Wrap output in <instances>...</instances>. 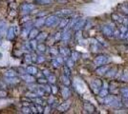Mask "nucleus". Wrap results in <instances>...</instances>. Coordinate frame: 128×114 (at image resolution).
I'll return each instance as SVG.
<instances>
[{
	"instance_id": "nucleus-1",
	"label": "nucleus",
	"mask_w": 128,
	"mask_h": 114,
	"mask_svg": "<svg viewBox=\"0 0 128 114\" xmlns=\"http://www.w3.org/2000/svg\"><path fill=\"white\" fill-rule=\"evenodd\" d=\"M74 87L80 93H82L85 91V85L80 79H76L75 81H74Z\"/></svg>"
},
{
	"instance_id": "nucleus-2",
	"label": "nucleus",
	"mask_w": 128,
	"mask_h": 114,
	"mask_svg": "<svg viewBox=\"0 0 128 114\" xmlns=\"http://www.w3.org/2000/svg\"><path fill=\"white\" fill-rule=\"evenodd\" d=\"M107 61H108V57H107V56H105V55H98V56H96V58H95V60H94V64L96 66L100 67V66L106 64Z\"/></svg>"
},
{
	"instance_id": "nucleus-3",
	"label": "nucleus",
	"mask_w": 128,
	"mask_h": 114,
	"mask_svg": "<svg viewBox=\"0 0 128 114\" xmlns=\"http://www.w3.org/2000/svg\"><path fill=\"white\" fill-rule=\"evenodd\" d=\"M58 23V18L56 15H50L46 18V21H45L46 26H48V27H53L54 25H56Z\"/></svg>"
},
{
	"instance_id": "nucleus-4",
	"label": "nucleus",
	"mask_w": 128,
	"mask_h": 114,
	"mask_svg": "<svg viewBox=\"0 0 128 114\" xmlns=\"http://www.w3.org/2000/svg\"><path fill=\"white\" fill-rule=\"evenodd\" d=\"M102 33L104 34V35H106V36H109V37H111L114 35V31H113V29L110 26H102Z\"/></svg>"
},
{
	"instance_id": "nucleus-5",
	"label": "nucleus",
	"mask_w": 128,
	"mask_h": 114,
	"mask_svg": "<svg viewBox=\"0 0 128 114\" xmlns=\"http://www.w3.org/2000/svg\"><path fill=\"white\" fill-rule=\"evenodd\" d=\"M102 81L100 80H98V79H96V80H94V81H92L91 83V87L93 88V90L95 91V92H98V89L102 87Z\"/></svg>"
},
{
	"instance_id": "nucleus-6",
	"label": "nucleus",
	"mask_w": 128,
	"mask_h": 114,
	"mask_svg": "<svg viewBox=\"0 0 128 114\" xmlns=\"http://www.w3.org/2000/svg\"><path fill=\"white\" fill-rule=\"evenodd\" d=\"M85 23H86L85 19H78V21L76 22V25L74 26V29H75L76 31H80V29H82V28L85 26Z\"/></svg>"
},
{
	"instance_id": "nucleus-7",
	"label": "nucleus",
	"mask_w": 128,
	"mask_h": 114,
	"mask_svg": "<svg viewBox=\"0 0 128 114\" xmlns=\"http://www.w3.org/2000/svg\"><path fill=\"white\" fill-rule=\"evenodd\" d=\"M34 6L32 5V4H24V5H22L21 7V10L23 12H30L32 10H34Z\"/></svg>"
},
{
	"instance_id": "nucleus-8",
	"label": "nucleus",
	"mask_w": 128,
	"mask_h": 114,
	"mask_svg": "<svg viewBox=\"0 0 128 114\" xmlns=\"http://www.w3.org/2000/svg\"><path fill=\"white\" fill-rule=\"evenodd\" d=\"M108 70H109V67H108V66L102 65V66H100V68H98V69L96 70V73L102 75V74H104V73L108 72Z\"/></svg>"
},
{
	"instance_id": "nucleus-9",
	"label": "nucleus",
	"mask_w": 128,
	"mask_h": 114,
	"mask_svg": "<svg viewBox=\"0 0 128 114\" xmlns=\"http://www.w3.org/2000/svg\"><path fill=\"white\" fill-rule=\"evenodd\" d=\"M7 30V23L5 21H0V37L5 34Z\"/></svg>"
},
{
	"instance_id": "nucleus-10",
	"label": "nucleus",
	"mask_w": 128,
	"mask_h": 114,
	"mask_svg": "<svg viewBox=\"0 0 128 114\" xmlns=\"http://www.w3.org/2000/svg\"><path fill=\"white\" fill-rule=\"evenodd\" d=\"M14 30H16V29L14 27L10 28V29L8 30V33H7V39H8V40H12V38L14 37V34H16Z\"/></svg>"
},
{
	"instance_id": "nucleus-11",
	"label": "nucleus",
	"mask_w": 128,
	"mask_h": 114,
	"mask_svg": "<svg viewBox=\"0 0 128 114\" xmlns=\"http://www.w3.org/2000/svg\"><path fill=\"white\" fill-rule=\"evenodd\" d=\"M21 77L23 80H25V81L28 82V83H32V82L34 81V77L32 74H30V73H28L26 75H22Z\"/></svg>"
},
{
	"instance_id": "nucleus-12",
	"label": "nucleus",
	"mask_w": 128,
	"mask_h": 114,
	"mask_svg": "<svg viewBox=\"0 0 128 114\" xmlns=\"http://www.w3.org/2000/svg\"><path fill=\"white\" fill-rule=\"evenodd\" d=\"M27 72L30 73V74H32V75H34L38 72V69L36 67H34V66H29L27 68Z\"/></svg>"
},
{
	"instance_id": "nucleus-13",
	"label": "nucleus",
	"mask_w": 128,
	"mask_h": 114,
	"mask_svg": "<svg viewBox=\"0 0 128 114\" xmlns=\"http://www.w3.org/2000/svg\"><path fill=\"white\" fill-rule=\"evenodd\" d=\"M70 105H71L70 102H66V103L60 105L58 107V110L59 111H65V110H67L70 108Z\"/></svg>"
},
{
	"instance_id": "nucleus-14",
	"label": "nucleus",
	"mask_w": 128,
	"mask_h": 114,
	"mask_svg": "<svg viewBox=\"0 0 128 114\" xmlns=\"http://www.w3.org/2000/svg\"><path fill=\"white\" fill-rule=\"evenodd\" d=\"M62 96L64 99H68L70 96V89L67 87H64L62 88Z\"/></svg>"
},
{
	"instance_id": "nucleus-15",
	"label": "nucleus",
	"mask_w": 128,
	"mask_h": 114,
	"mask_svg": "<svg viewBox=\"0 0 128 114\" xmlns=\"http://www.w3.org/2000/svg\"><path fill=\"white\" fill-rule=\"evenodd\" d=\"M84 109H85L87 111H89V112H94L95 107H94L93 105H91L90 103H85L84 104Z\"/></svg>"
},
{
	"instance_id": "nucleus-16",
	"label": "nucleus",
	"mask_w": 128,
	"mask_h": 114,
	"mask_svg": "<svg viewBox=\"0 0 128 114\" xmlns=\"http://www.w3.org/2000/svg\"><path fill=\"white\" fill-rule=\"evenodd\" d=\"M38 34V29H32L31 30V32L29 33V37L31 38V39H34V37H36Z\"/></svg>"
},
{
	"instance_id": "nucleus-17",
	"label": "nucleus",
	"mask_w": 128,
	"mask_h": 114,
	"mask_svg": "<svg viewBox=\"0 0 128 114\" xmlns=\"http://www.w3.org/2000/svg\"><path fill=\"white\" fill-rule=\"evenodd\" d=\"M98 95L100 96V97H106L107 95H108V89H107L106 87H103L102 89H100V91L98 92Z\"/></svg>"
},
{
	"instance_id": "nucleus-18",
	"label": "nucleus",
	"mask_w": 128,
	"mask_h": 114,
	"mask_svg": "<svg viewBox=\"0 0 128 114\" xmlns=\"http://www.w3.org/2000/svg\"><path fill=\"white\" fill-rule=\"evenodd\" d=\"M45 21H46V18H39L38 21L36 22V24H34V26L36 27H41L43 24L45 23Z\"/></svg>"
},
{
	"instance_id": "nucleus-19",
	"label": "nucleus",
	"mask_w": 128,
	"mask_h": 114,
	"mask_svg": "<svg viewBox=\"0 0 128 114\" xmlns=\"http://www.w3.org/2000/svg\"><path fill=\"white\" fill-rule=\"evenodd\" d=\"M120 93L124 98H128V87H123L120 89Z\"/></svg>"
},
{
	"instance_id": "nucleus-20",
	"label": "nucleus",
	"mask_w": 128,
	"mask_h": 114,
	"mask_svg": "<svg viewBox=\"0 0 128 114\" xmlns=\"http://www.w3.org/2000/svg\"><path fill=\"white\" fill-rule=\"evenodd\" d=\"M70 37H71V34H70L69 32H65V33L62 34L61 39H62V40H64V41H67V40H69Z\"/></svg>"
},
{
	"instance_id": "nucleus-21",
	"label": "nucleus",
	"mask_w": 128,
	"mask_h": 114,
	"mask_svg": "<svg viewBox=\"0 0 128 114\" xmlns=\"http://www.w3.org/2000/svg\"><path fill=\"white\" fill-rule=\"evenodd\" d=\"M72 11L70 10H63V11H60L59 12H58V15H68V14H71Z\"/></svg>"
},
{
	"instance_id": "nucleus-22",
	"label": "nucleus",
	"mask_w": 128,
	"mask_h": 114,
	"mask_svg": "<svg viewBox=\"0 0 128 114\" xmlns=\"http://www.w3.org/2000/svg\"><path fill=\"white\" fill-rule=\"evenodd\" d=\"M30 30H31V28H30V27H26V28H25V29L23 30V32H22V36H23V37H26L27 35L30 33V32H31Z\"/></svg>"
},
{
	"instance_id": "nucleus-23",
	"label": "nucleus",
	"mask_w": 128,
	"mask_h": 114,
	"mask_svg": "<svg viewBox=\"0 0 128 114\" xmlns=\"http://www.w3.org/2000/svg\"><path fill=\"white\" fill-rule=\"evenodd\" d=\"M62 82L65 84V86H69V85H70V80H69V78H68V76H67V75L62 76Z\"/></svg>"
},
{
	"instance_id": "nucleus-24",
	"label": "nucleus",
	"mask_w": 128,
	"mask_h": 114,
	"mask_svg": "<svg viewBox=\"0 0 128 114\" xmlns=\"http://www.w3.org/2000/svg\"><path fill=\"white\" fill-rule=\"evenodd\" d=\"M4 74H5V76H7V77H16V72L12 71H7V72H5Z\"/></svg>"
},
{
	"instance_id": "nucleus-25",
	"label": "nucleus",
	"mask_w": 128,
	"mask_h": 114,
	"mask_svg": "<svg viewBox=\"0 0 128 114\" xmlns=\"http://www.w3.org/2000/svg\"><path fill=\"white\" fill-rule=\"evenodd\" d=\"M47 78H48V81L50 82V83H52V84H54V83H56V76L54 75H52V74H50L49 76H47Z\"/></svg>"
},
{
	"instance_id": "nucleus-26",
	"label": "nucleus",
	"mask_w": 128,
	"mask_h": 114,
	"mask_svg": "<svg viewBox=\"0 0 128 114\" xmlns=\"http://www.w3.org/2000/svg\"><path fill=\"white\" fill-rule=\"evenodd\" d=\"M68 22H69V19H63L62 21L60 22V24H59V27L60 28H64L67 26V24H68Z\"/></svg>"
},
{
	"instance_id": "nucleus-27",
	"label": "nucleus",
	"mask_w": 128,
	"mask_h": 114,
	"mask_svg": "<svg viewBox=\"0 0 128 114\" xmlns=\"http://www.w3.org/2000/svg\"><path fill=\"white\" fill-rule=\"evenodd\" d=\"M60 53L63 54L64 56H66V55H69L70 51L68 49H63V48H62V49H60Z\"/></svg>"
},
{
	"instance_id": "nucleus-28",
	"label": "nucleus",
	"mask_w": 128,
	"mask_h": 114,
	"mask_svg": "<svg viewBox=\"0 0 128 114\" xmlns=\"http://www.w3.org/2000/svg\"><path fill=\"white\" fill-rule=\"evenodd\" d=\"M47 37V33H41V34H40V35H38V36H36V38H38V40H39V41H40V40H41V41H43V40H44V39H45V38Z\"/></svg>"
},
{
	"instance_id": "nucleus-29",
	"label": "nucleus",
	"mask_w": 128,
	"mask_h": 114,
	"mask_svg": "<svg viewBox=\"0 0 128 114\" xmlns=\"http://www.w3.org/2000/svg\"><path fill=\"white\" fill-rule=\"evenodd\" d=\"M78 57H80V54L78 52H73L72 53V59L74 60V61H76V60L78 59Z\"/></svg>"
},
{
	"instance_id": "nucleus-30",
	"label": "nucleus",
	"mask_w": 128,
	"mask_h": 114,
	"mask_svg": "<svg viewBox=\"0 0 128 114\" xmlns=\"http://www.w3.org/2000/svg\"><path fill=\"white\" fill-rule=\"evenodd\" d=\"M67 66H68L69 68H72V67L74 66V60L72 59V58L67 60Z\"/></svg>"
},
{
	"instance_id": "nucleus-31",
	"label": "nucleus",
	"mask_w": 128,
	"mask_h": 114,
	"mask_svg": "<svg viewBox=\"0 0 128 114\" xmlns=\"http://www.w3.org/2000/svg\"><path fill=\"white\" fill-rule=\"evenodd\" d=\"M6 80H7V82H9V83H16L17 82V80H16V78H14V77H8Z\"/></svg>"
},
{
	"instance_id": "nucleus-32",
	"label": "nucleus",
	"mask_w": 128,
	"mask_h": 114,
	"mask_svg": "<svg viewBox=\"0 0 128 114\" xmlns=\"http://www.w3.org/2000/svg\"><path fill=\"white\" fill-rule=\"evenodd\" d=\"M122 80H123V81H128V71H124L122 77Z\"/></svg>"
},
{
	"instance_id": "nucleus-33",
	"label": "nucleus",
	"mask_w": 128,
	"mask_h": 114,
	"mask_svg": "<svg viewBox=\"0 0 128 114\" xmlns=\"http://www.w3.org/2000/svg\"><path fill=\"white\" fill-rule=\"evenodd\" d=\"M38 49L39 50V51L43 52V51H45V46H44L43 44H41V45H38Z\"/></svg>"
},
{
	"instance_id": "nucleus-34",
	"label": "nucleus",
	"mask_w": 128,
	"mask_h": 114,
	"mask_svg": "<svg viewBox=\"0 0 128 114\" xmlns=\"http://www.w3.org/2000/svg\"><path fill=\"white\" fill-rule=\"evenodd\" d=\"M53 66L54 67H56V68H58L59 66H60V63H59L58 60H53Z\"/></svg>"
},
{
	"instance_id": "nucleus-35",
	"label": "nucleus",
	"mask_w": 128,
	"mask_h": 114,
	"mask_svg": "<svg viewBox=\"0 0 128 114\" xmlns=\"http://www.w3.org/2000/svg\"><path fill=\"white\" fill-rule=\"evenodd\" d=\"M22 112H23V113H31L32 111L30 110L29 108H23V109H22Z\"/></svg>"
},
{
	"instance_id": "nucleus-36",
	"label": "nucleus",
	"mask_w": 128,
	"mask_h": 114,
	"mask_svg": "<svg viewBox=\"0 0 128 114\" xmlns=\"http://www.w3.org/2000/svg\"><path fill=\"white\" fill-rule=\"evenodd\" d=\"M122 38H125V39H128V31L126 30L124 33H122Z\"/></svg>"
},
{
	"instance_id": "nucleus-37",
	"label": "nucleus",
	"mask_w": 128,
	"mask_h": 114,
	"mask_svg": "<svg viewBox=\"0 0 128 114\" xmlns=\"http://www.w3.org/2000/svg\"><path fill=\"white\" fill-rule=\"evenodd\" d=\"M32 60V56H30V55H27L26 57H25V61H26L27 63H31Z\"/></svg>"
},
{
	"instance_id": "nucleus-38",
	"label": "nucleus",
	"mask_w": 128,
	"mask_h": 114,
	"mask_svg": "<svg viewBox=\"0 0 128 114\" xmlns=\"http://www.w3.org/2000/svg\"><path fill=\"white\" fill-rule=\"evenodd\" d=\"M64 71H65V75H67V76H69V75H70V72H69V67H68V66L64 68Z\"/></svg>"
},
{
	"instance_id": "nucleus-39",
	"label": "nucleus",
	"mask_w": 128,
	"mask_h": 114,
	"mask_svg": "<svg viewBox=\"0 0 128 114\" xmlns=\"http://www.w3.org/2000/svg\"><path fill=\"white\" fill-rule=\"evenodd\" d=\"M36 42V41H34V40H32V41H31V46H32V48H34V49H36V48H38Z\"/></svg>"
},
{
	"instance_id": "nucleus-40",
	"label": "nucleus",
	"mask_w": 128,
	"mask_h": 114,
	"mask_svg": "<svg viewBox=\"0 0 128 114\" xmlns=\"http://www.w3.org/2000/svg\"><path fill=\"white\" fill-rule=\"evenodd\" d=\"M43 4H49V3H52V0H41Z\"/></svg>"
},
{
	"instance_id": "nucleus-41",
	"label": "nucleus",
	"mask_w": 128,
	"mask_h": 114,
	"mask_svg": "<svg viewBox=\"0 0 128 114\" xmlns=\"http://www.w3.org/2000/svg\"><path fill=\"white\" fill-rule=\"evenodd\" d=\"M43 74L45 76H49L50 75V71H47V70H44V71H43Z\"/></svg>"
},
{
	"instance_id": "nucleus-42",
	"label": "nucleus",
	"mask_w": 128,
	"mask_h": 114,
	"mask_svg": "<svg viewBox=\"0 0 128 114\" xmlns=\"http://www.w3.org/2000/svg\"><path fill=\"white\" fill-rule=\"evenodd\" d=\"M51 52H52V53H53V54H58V50H56V49H51Z\"/></svg>"
},
{
	"instance_id": "nucleus-43",
	"label": "nucleus",
	"mask_w": 128,
	"mask_h": 114,
	"mask_svg": "<svg viewBox=\"0 0 128 114\" xmlns=\"http://www.w3.org/2000/svg\"><path fill=\"white\" fill-rule=\"evenodd\" d=\"M52 89H53L54 94H56V91H58V88H56V87H52Z\"/></svg>"
},
{
	"instance_id": "nucleus-44",
	"label": "nucleus",
	"mask_w": 128,
	"mask_h": 114,
	"mask_svg": "<svg viewBox=\"0 0 128 114\" xmlns=\"http://www.w3.org/2000/svg\"><path fill=\"white\" fill-rule=\"evenodd\" d=\"M62 36V34H60V33H56V39H60Z\"/></svg>"
},
{
	"instance_id": "nucleus-45",
	"label": "nucleus",
	"mask_w": 128,
	"mask_h": 114,
	"mask_svg": "<svg viewBox=\"0 0 128 114\" xmlns=\"http://www.w3.org/2000/svg\"><path fill=\"white\" fill-rule=\"evenodd\" d=\"M38 62H43V61H44V58L41 57V56H39V57L38 58Z\"/></svg>"
},
{
	"instance_id": "nucleus-46",
	"label": "nucleus",
	"mask_w": 128,
	"mask_h": 114,
	"mask_svg": "<svg viewBox=\"0 0 128 114\" xmlns=\"http://www.w3.org/2000/svg\"><path fill=\"white\" fill-rule=\"evenodd\" d=\"M44 89H45L46 91H49V92H50V90H51L50 87H47V86H45V87H44Z\"/></svg>"
},
{
	"instance_id": "nucleus-47",
	"label": "nucleus",
	"mask_w": 128,
	"mask_h": 114,
	"mask_svg": "<svg viewBox=\"0 0 128 114\" xmlns=\"http://www.w3.org/2000/svg\"><path fill=\"white\" fill-rule=\"evenodd\" d=\"M56 60L58 61L60 64H61V63H63V59H62V58H60V57H58V58H56Z\"/></svg>"
},
{
	"instance_id": "nucleus-48",
	"label": "nucleus",
	"mask_w": 128,
	"mask_h": 114,
	"mask_svg": "<svg viewBox=\"0 0 128 114\" xmlns=\"http://www.w3.org/2000/svg\"><path fill=\"white\" fill-rule=\"evenodd\" d=\"M36 108H38V111H39V112H43V109L41 108V107H39V106H38Z\"/></svg>"
},
{
	"instance_id": "nucleus-49",
	"label": "nucleus",
	"mask_w": 128,
	"mask_h": 114,
	"mask_svg": "<svg viewBox=\"0 0 128 114\" xmlns=\"http://www.w3.org/2000/svg\"><path fill=\"white\" fill-rule=\"evenodd\" d=\"M49 111H50V108H49V107H47V108L45 109V111H44V113H48Z\"/></svg>"
},
{
	"instance_id": "nucleus-50",
	"label": "nucleus",
	"mask_w": 128,
	"mask_h": 114,
	"mask_svg": "<svg viewBox=\"0 0 128 114\" xmlns=\"http://www.w3.org/2000/svg\"><path fill=\"white\" fill-rule=\"evenodd\" d=\"M45 80H44V79H40V80H39V83H45Z\"/></svg>"
},
{
	"instance_id": "nucleus-51",
	"label": "nucleus",
	"mask_w": 128,
	"mask_h": 114,
	"mask_svg": "<svg viewBox=\"0 0 128 114\" xmlns=\"http://www.w3.org/2000/svg\"><path fill=\"white\" fill-rule=\"evenodd\" d=\"M32 110L34 111V113L36 112V108H32Z\"/></svg>"
},
{
	"instance_id": "nucleus-52",
	"label": "nucleus",
	"mask_w": 128,
	"mask_h": 114,
	"mask_svg": "<svg viewBox=\"0 0 128 114\" xmlns=\"http://www.w3.org/2000/svg\"><path fill=\"white\" fill-rule=\"evenodd\" d=\"M1 58H2V54H1V53H0V59H1Z\"/></svg>"
}]
</instances>
